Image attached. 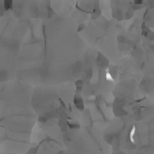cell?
I'll return each mask as SVG.
<instances>
[{"instance_id":"ba28073f","label":"cell","mask_w":154,"mask_h":154,"mask_svg":"<svg viewBox=\"0 0 154 154\" xmlns=\"http://www.w3.org/2000/svg\"><path fill=\"white\" fill-rule=\"evenodd\" d=\"M85 26L82 24L79 25L78 28V30L77 31L78 32H79L82 30L84 28Z\"/></svg>"},{"instance_id":"6da1fadb","label":"cell","mask_w":154,"mask_h":154,"mask_svg":"<svg viewBox=\"0 0 154 154\" xmlns=\"http://www.w3.org/2000/svg\"><path fill=\"white\" fill-rule=\"evenodd\" d=\"M34 88L16 79L0 84V148L19 152L28 145L29 134L37 119L32 104Z\"/></svg>"},{"instance_id":"9c48e42d","label":"cell","mask_w":154,"mask_h":154,"mask_svg":"<svg viewBox=\"0 0 154 154\" xmlns=\"http://www.w3.org/2000/svg\"><path fill=\"white\" fill-rule=\"evenodd\" d=\"M1 82H0V84H1Z\"/></svg>"},{"instance_id":"52a82bcc","label":"cell","mask_w":154,"mask_h":154,"mask_svg":"<svg viewBox=\"0 0 154 154\" xmlns=\"http://www.w3.org/2000/svg\"><path fill=\"white\" fill-rule=\"evenodd\" d=\"M12 7V1H6L4 3L5 9L8 10L11 9Z\"/></svg>"},{"instance_id":"5b68a950","label":"cell","mask_w":154,"mask_h":154,"mask_svg":"<svg viewBox=\"0 0 154 154\" xmlns=\"http://www.w3.org/2000/svg\"><path fill=\"white\" fill-rule=\"evenodd\" d=\"M106 78L107 81L115 82V80L112 78L111 74L109 69V68H107L105 70Z\"/></svg>"},{"instance_id":"7a4b0ae2","label":"cell","mask_w":154,"mask_h":154,"mask_svg":"<svg viewBox=\"0 0 154 154\" xmlns=\"http://www.w3.org/2000/svg\"><path fill=\"white\" fill-rule=\"evenodd\" d=\"M82 89L76 81L35 88L32 104L37 119L80 118L83 111Z\"/></svg>"},{"instance_id":"277c9868","label":"cell","mask_w":154,"mask_h":154,"mask_svg":"<svg viewBox=\"0 0 154 154\" xmlns=\"http://www.w3.org/2000/svg\"><path fill=\"white\" fill-rule=\"evenodd\" d=\"M48 2L46 4V6L48 11V17L49 18H51L55 14V12L51 7L50 1H48Z\"/></svg>"},{"instance_id":"30bf717a","label":"cell","mask_w":154,"mask_h":154,"mask_svg":"<svg viewBox=\"0 0 154 154\" xmlns=\"http://www.w3.org/2000/svg\"><path fill=\"white\" fill-rule=\"evenodd\" d=\"M0 154H1V153H0Z\"/></svg>"},{"instance_id":"3957f363","label":"cell","mask_w":154,"mask_h":154,"mask_svg":"<svg viewBox=\"0 0 154 154\" xmlns=\"http://www.w3.org/2000/svg\"><path fill=\"white\" fill-rule=\"evenodd\" d=\"M42 31L43 38L44 53V55L46 56L47 55V36L46 26L44 24L42 26Z\"/></svg>"},{"instance_id":"8992f818","label":"cell","mask_w":154,"mask_h":154,"mask_svg":"<svg viewBox=\"0 0 154 154\" xmlns=\"http://www.w3.org/2000/svg\"><path fill=\"white\" fill-rule=\"evenodd\" d=\"M136 130V128L135 126H133L132 129L131 130V132L130 134V140L133 143H134L135 141L134 139V136Z\"/></svg>"}]
</instances>
